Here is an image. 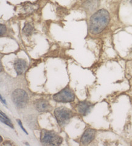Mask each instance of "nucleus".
<instances>
[{
    "label": "nucleus",
    "instance_id": "f257e3e1",
    "mask_svg": "<svg viewBox=\"0 0 132 146\" xmlns=\"http://www.w3.org/2000/svg\"><path fill=\"white\" fill-rule=\"evenodd\" d=\"M110 14L105 9H101L91 17L89 31L93 34H98L105 29L110 22Z\"/></svg>",
    "mask_w": 132,
    "mask_h": 146
},
{
    "label": "nucleus",
    "instance_id": "f03ea898",
    "mask_svg": "<svg viewBox=\"0 0 132 146\" xmlns=\"http://www.w3.org/2000/svg\"><path fill=\"white\" fill-rule=\"evenodd\" d=\"M41 143L44 145H58L62 143V138L52 131L43 130L40 134Z\"/></svg>",
    "mask_w": 132,
    "mask_h": 146
},
{
    "label": "nucleus",
    "instance_id": "7ed1b4c3",
    "mask_svg": "<svg viewBox=\"0 0 132 146\" xmlns=\"http://www.w3.org/2000/svg\"><path fill=\"white\" fill-rule=\"evenodd\" d=\"M12 99L17 108H24L28 104L29 96L25 90L16 89L12 94Z\"/></svg>",
    "mask_w": 132,
    "mask_h": 146
},
{
    "label": "nucleus",
    "instance_id": "20e7f679",
    "mask_svg": "<svg viewBox=\"0 0 132 146\" xmlns=\"http://www.w3.org/2000/svg\"><path fill=\"white\" fill-rule=\"evenodd\" d=\"M54 115H55L58 124L60 126H63L69 122L72 117V111L66 107H60L55 109Z\"/></svg>",
    "mask_w": 132,
    "mask_h": 146
},
{
    "label": "nucleus",
    "instance_id": "39448f33",
    "mask_svg": "<svg viewBox=\"0 0 132 146\" xmlns=\"http://www.w3.org/2000/svg\"><path fill=\"white\" fill-rule=\"evenodd\" d=\"M53 99L57 102L68 103L73 102L75 99V94L70 88L66 87L57 94L53 96Z\"/></svg>",
    "mask_w": 132,
    "mask_h": 146
},
{
    "label": "nucleus",
    "instance_id": "423d86ee",
    "mask_svg": "<svg viewBox=\"0 0 132 146\" xmlns=\"http://www.w3.org/2000/svg\"><path fill=\"white\" fill-rule=\"evenodd\" d=\"M38 8V5L36 4H33L31 3H26L23 4L17 9V11L21 14L29 15L33 13Z\"/></svg>",
    "mask_w": 132,
    "mask_h": 146
},
{
    "label": "nucleus",
    "instance_id": "0eeeda50",
    "mask_svg": "<svg viewBox=\"0 0 132 146\" xmlns=\"http://www.w3.org/2000/svg\"><path fill=\"white\" fill-rule=\"evenodd\" d=\"M96 136V130L92 129H86L80 139L81 143L84 145H88L94 140Z\"/></svg>",
    "mask_w": 132,
    "mask_h": 146
},
{
    "label": "nucleus",
    "instance_id": "6e6552de",
    "mask_svg": "<svg viewBox=\"0 0 132 146\" xmlns=\"http://www.w3.org/2000/svg\"><path fill=\"white\" fill-rule=\"evenodd\" d=\"M93 107V105L89 102H80L77 106V110L80 115L85 116L90 112Z\"/></svg>",
    "mask_w": 132,
    "mask_h": 146
},
{
    "label": "nucleus",
    "instance_id": "1a4fd4ad",
    "mask_svg": "<svg viewBox=\"0 0 132 146\" xmlns=\"http://www.w3.org/2000/svg\"><path fill=\"white\" fill-rule=\"evenodd\" d=\"M34 106L38 112H46L50 108V105L48 101L43 99L36 100L34 102Z\"/></svg>",
    "mask_w": 132,
    "mask_h": 146
},
{
    "label": "nucleus",
    "instance_id": "9d476101",
    "mask_svg": "<svg viewBox=\"0 0 132 146\" xmlns=\"http://www.w3.org/2000/svg\"><path fill=\"white\" fill-rule=\"evenodd\" d=\"M27 67V62L23 59H17L14 63V68L18 75L24 72Z\"/></svg>",
    "mask_w": 132,
    "mask_h": 146
},
{
    "label": "nucleus",
    "instance_id": "9b49d317",
    "mask_svg": "<svg viewBox=\"0 0 132 146\" xmlns=\"http://www.w3.org/2000/svg\"><path fill=\"white\" fill-rule=\"evenodd\" d=\"M98 0H88L83 4V6L86 10L93 11L98 7Z\"/></svg>",
    "mask_w": 132,
    "mask_h": 146
},
{
    "label": "nucleus",
    "instance_id": "f8f14e48",
    "mask_svg": "<svg viewBox=\"0 0 132 146\" xmlns=\"http://www.w3.org/2000/svg\"><path fill=\"white\" fill-rule=\"evenodd\" d=\"M34 27L31 23H27L23 29V33L26 36H30L33 33Z\"/></svg>",
    "mask_w": 132,
    "mask_h": 146
},
{
    "label": "nucleus",
    "instance_id": "ddd939ff",
    "mask_svg": "<svg viewBox=\"0 0 132 146\" xmlns=\"http://www.w3.org/2000/svg\"><path fill=\"white\" fill-rule=\"evenodd\" d=\"M1 116H0V119H1V121L5 124L6 125L9 126L11 128H13V125L11 122V120L8 118V117L5 115V114L3 113L2 111H1Z\"/></svg>",
    "mask_w": 132,
    "mask_h": 146
},
{
    "label": "nucleus",
    "instance_id": "4468645a",
    "mask_svg": "<svg viewBox=\"0 0 132 146\" xmlns=\"http://www.w3.org/2000/svg\"><path fill=\"white\" fill-rule=\"evenodd\" d=\"M6 27L4 25L1 24L0 25V34H1V36H3L6 32Z\"/></svg>",
    "mask_w": 132,
    "mask_h": 146
},
{
    "label": "nucleus",
    "instance_id": "2eb2a0df",
    "mask_svg": "<svg viewBox=\"0 0 132 146\" xmlns=\"http://www.w3.org/2000/svg\"><path fill=\"white\" fill-rule=\"evenodd\" d=\"M17 121H18V122H19V125H20V127H21V129L24 130V131L25 132V133H26V130L24 129V128L23 127V126H22V125H21V121H20V120H17Z\"/></svg>",
    "mask_w": 132,
    "mask_h": 146
},
{
    "label": "nucleus",
    "instance_id": "dca6fc26",
    "mask_svg": "<svg viewBox=\"0 0 132 146\" xmlns=\"http://www.w3.org/2000/svg\"><path fill=\"white\" fill-rule=\"evenodd\" d=\"M130 2H131V3L132 4V0H131V1H130Z\"/></svg>",
    "mask_w": 132,
    "mask_h": 146
}]
</instances>
